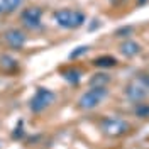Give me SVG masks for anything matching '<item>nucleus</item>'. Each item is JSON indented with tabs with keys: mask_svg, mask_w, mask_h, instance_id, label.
<instances>
[{
	"mask_svg": "<svg viewBox=\"0 0 149 149\" xmlns=\"http://www.w3.org/2000/svg\"><path fill=\"white\" fill-rule=\"evenodd\" d=\"M22 24L29 29H39L41 27V19H42V9L41 7H27L20 14Z\"/></svg>",
	"mask_w": 149,
	"mask_h": 149,
	"instance_id": "423d86ee",
	"label": "nucleus"
},
{
	"mask_svg": "<svg viewBox=\"0 0 149 149\" xmlns=\"http://www.w3.org/2000/svg\"><path fill=\"white\" fill-rule=\"evenodd\" d=\"M19 68V63L15 58H12L9 54H2L0 56V70L3 73H14Z\"/></svg>",
	"mask_w": 149,
	"mask_h": 149,
	"instance_id": "9d476101",
	"label": "nucleus"
},
{
	"mask_svg": "<svg viewBox=\"0 0 149 149\" xmlns=\"http://www.w3.org/2000/svg\"><path fill=\"white\" fill-rule=\"evenodd\" d=\"M56 102V93L51 92L49 88H44V86H39L34 93V97L31 98V112L34 113H41L42 110H46L49 105H53Z\"/></svg>",
	"mask_w": 149,
	"mask_h": 149,
	"instance_id": "7ed1b4c3",
	"label": "nucleus"
},
{
	"mask_svg": "<svg viewBox=\"0 0 149 149\" xmlns=\"http://www.w3.org/2000/svg\"><path fill=\"white\" fill-rule=\"evenodd\" d=\"M117 59L113 58V56H98V58H95L93 59V65L97 66V68H113V66H117Z\"/></svg>",
	"mask_w": 149,
	"mask_h": 149,
	"instance_id": "9b49d317",
	"label": "nucleus"
},
{
	"mask_svg": "<svg viewBox=\"0 0 149 149\" xmlns=\"http://www.w3.org/2000/svg\"><path fill=\"white\" fill-rule=\"evenodd\" d=\"M3 41H5V44H7L10 49L20 51L22 47L26 46V42H27V36H26V32L20 31V29H9V31L3 32Z\"/></svg>",
	"mask_w": 149,
	"mask_h": 149,
	"instance_id": "39448f33",
	"label": "nucleus"
},
{
	"mask_svg": "<svg viewBox=\"0 0 149 149\" xmlns=\"http://www.w3.org/2000/svg\"><path fill=\"white\" fill-rule=\"evenodd\" d=\"M88 49H90L88 46H80L78 49H74V51H71V53H70V59H76V58L83 56L85 53H88Z\"/></svg>",
	"mask_w": 149,
	"mask_h": 149,
	"instance_id": "dca6fc26",
	"label": "nucleus"
},
{
	"mask_svg": "<svg viewBox=\"0 0 149 149\" xmlns=\"http://www.w3.org/2000/svg\"><path fill=\"white\" fill-rule=\"evenodd\" d=\"M110 81V76L107 73H95L90 78V86H107V83Z\"/></svg>",
	"mask_w": 149,
	"mask_h": 149,
	"instance_id": "ddd939ff",
	"label": "nucleus"
},
{
	"mask_svg": "<svg viewBox=\"0 0 149 149\" xmlns=\"http://www.w3.org/2000/svg\"><path fill=\"white\" fill-rule=\"evenodd\" d=\"M120 53L125 58H134V56H137L141 53V49L142 47L139 46V42H136V41H130V39H127V41H124L120 44Z\"/></svg>",
	"mask_w": 149,
	"mask_h": 149,
	"instance_id": "1a4fd4ad",
	"label": "nucleus"
},
{
	"mask_svg": "<svg viewBox=\"0 0 149 149\" xmlns=\"http://www.w3.org/2000/svg\"><path fill=\"white\" fill-rule=\"evenodd\" d=\"M134 113L139 117V119H149V103H144V102H139V105L136 107Z\"/></svg>",
	"mask_w": 149,
	"mask_h": 149,
	"instance_id": "4468645a",
	"label": "nucleus"
},
{
	"mask_svg": "<svg viewBox=\"0 0 149 149\" xmlns=\"http://www.w3.org/2000/svg\"><path fill=\"white\" fill-rule=\"evenodd\" d=\"M100 127H102L103 134H107L110 137H120V136L127 134L130 130L129 122L124 120V119H119V117H107V119H103Z\"/></svg>",
	"mask_w": 149,
	"mask_h": 149,
	"instance_id": "20e7f679",
	"label": "nucleus"
},
{
	"mask_svg": "<svg viewBox=\"0 0 149 149\" xmlns=\"http://www.w3.org/2000/svg\"><path fill=\"white\" fill-rule=\"evenodd\" d=\"M130 32H132V27L130 26H125V27H120L115 31V36L117 37H125V36H130Z\"/></svg>",
	"mask_w": 149,
	"mask_h": 149,
	"instance_id": "a211bd4d",
	"label": "nucleus"
},
{
	"mask_svg": "<svg viewBox=\"0 0 149 149\" xmlns=\"http://www.w3.org/2000/svg\"><path fill=\"white\" fill-rule=\"evenodd\" d=\"M136 81H137L139 85H142L146 90H149V74H148V73H141V74H137Z\"/></svg>",
	"mask_w": 149,
	"mask_h": 149,
	"instance_id": "f3484780",
	"label": "nucleus"
},
{
	"mask_svg": "<svg viewBox=\"0 0 149 149\" xmlns=\"http://www.w3.org/2000/svg\"><path fill=\"white\" fill-rule=\"evenodd\" d=\"M107 97H109L107 86H92L90 90H86V92L80 97L78 107H80L81 110H92L95 107H98Z\"/></svg>",
	"mask_w": 149,
	"mask_h": 149,
	"instance_id": "f03ea898",
	"label": "nucleus"
},
{
	"mask_svg": "<svg viewBox=\"0 0 149 149\" xmlns=\"http://www.w3.org/2000/svg\"><path fill=\"white\" fill-rule=\"evenodd\" d=\"M125 95L129 97V100H132V102H142L148 97V90L136 81V83H130L125 86Z\"/></svg>",
	"mask_w": 149,
	"mask_h": 149,
	"instance_id": "0eeeda50",
	"label": "nucleus"
},
{
	"mask_svg": "<svg viewBox=\"0 0 149 149\" xmlns=\"http://www.w3.org/2000/svg\"><path fill=\"white\" fill-rule=\"evenodd\" d=\"M61 76L70 85L76 86V85L80 83V80H81V70L80 68H74V66H71V68H63L61 70Z\"/></svg>",
	"mask_w": 149,
	"mask_h": 149,
	"instance_id": "6e6552de",
	"label": "nucleus"
},
{
	"mask_svg": "<svg viewBox=\"0 0 149 149\" xmlns=\"http://www.w3.org/2000/svg\"><path fill=\"white\" fill-rule=\"evenodd\" d=\"M137 3H139V5L141 3H146V0H137Z\"/></svg>",
	"mask_w": 149,
	"mask_h": 149,
	"instance_id": "6ab92c4d",
	"label": "nucleus"
},
{
	"mask_svg": "<svg viewBox=\"0 0 149 149\" xmlns=\"http://www.w3.org/2000/svg\"><path fill=\"white\" fill-rule=\"evenodd\" d=\"M53 17H54L56 24L63 29H78V27H81L85 24V20H86L83 12H80V10H70V9L56 10L54 14H53Z\"/></svg>",
	"mask_w": 149,
	"mask_h": 149,
	"instance_id": "f257e3e1",
	"label": "nucleus"
},
{
	"mask_svg": "<svg viewBox=\"0 0 149 149\" xmlns=\"http://www.w3.org/2000/svg\"><path fill=\"white\" fill-rule=\"evenodd\" d=\"M26 136V130H24V120H19L15 129L12 130V139L14 141H20L22 137Z\"/></svg>",
	"mask_w": 149,
	"mask_h": 149,
	"instance_id": "2eb2a0df",
	"label": "nucleus"
},
{
	"mask_svg": "<svg viewBox=\"0 0 149 149\" xmlns=\"http://www.w3.org/2000/svg\"><path fill=\"white\" fill-rule=\"evenodd\" d=\"M20 3H22V0H0V10L12 14L20 7Z\"/></svg>",
	"mask_w": 149,
	"mask_h": 149,
	"instance_id": "f8f14e48",
	"label": "nucleus"
}]
</instances>
